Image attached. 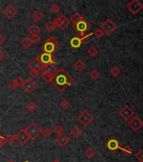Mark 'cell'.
<instances>
[{
	"mask_svg": "<svg viewBox=\"0 0 143 162\" xmlns=\"http://www.w3.org/2000/svg\"><path fill=\"white\" fill-rule=\"evenodd\" d=\"M60 9H61V8H60V6H59L57 4H52L51 7L50 8V10L53 14H57V13H58V12L60 11Z\"/></svg>",
	"mask_w": 143,
	"mask_h": 162,
	"instance_id": "cell-37",
	"label": "cell"
},
{
	"mask_svg": "<svg viewBox=\"0 0 143 162\" xmlns=\"http://www.w3.org/2000/svg\"><path fill=\"white\" fill-rule=\"evenodd\" d=\"M93 35H94V37H96V38H98V39H100V38H102V37H104V31L102 30L99 28V29H97L93 33Z\"/></svg>",
	"mask_w": 143,
	"mask_h": 162,
	"instance_id": "cell-35",
	"label": "cell"
},
{
	"mask_svg": "<svg viewBox=\"0 0 143 162\" xmlns=\"http://www.w3.org/2000/svg\"><path fill=\"white\" fill-rule=\"evenodd\" d=\"M95 155H96V152L91 148H88L85 151V156L88 159H93Z\"/></svg>",
	"mask_w": 143,
	"mask_h": 162,
	"instance_id": "cell-27",
	"label": "cell"
},
{
	"mask_svg": "<svg viewBox=\"0 0 143 162\" xmlns=\"http://www.w3.org/2000/svg\"><path fill=\"white\" fill-rule=\"evenodd\" d=\"M30 38H31L32 42H33V43H35V44L39 43V42H40V41H41V37H39V36H35V37H30Z\"/></svg>",
	"mask_w": 143,
	"mask_h": 162,
	"instance_id": "cell-45",
	"label": "cell"
},
{
	"mask_svg": "<svg viewBox=\"0 0 143 162\" xmlns=\"http://www.w3.org/2000/svg\"><path fill=\"white\" fill-rule=\"evenodd\" d=\"M5 139H6V142H8L9 144H12L14 141L16 140V139H15V135H13V134H9L7 138Z\"/></svg>",
	"mask_w": 143,
	"mask_h": 162,
	"instance_id": "cell-40",
	"label": "cell"
},
{
	"mask_svg": "<svg viewBox=\"0 0 143 162\" xmlns=\"http://www.w3.org/2000/svg\"><path fill=\"white\" fill-rule=\"evenodd\" d=\"M41 71H43L46 74H54L57 71V67L55 66V64H48V65L43 66Z\"/></svg>",
	"mask_w": 143,
	"mask_h": 162,
	"instance_id": "cell-17",
	"label": "cell"
},
{
	"mask_svg": "<svg viewBox=\"0 0 143 162\" xmlns=\"http://www.w3.org/2000/svg\"><path fill=\"white\" fill-rule=\"evenodd\" d=\"M69 141H70V139L65 133L59 134L57 137V139H56V142L61 147H65L68 144Z\"/></svg>",
	"mask_w": 143,
	"mask_h": 162,
	"instance_id": "cell-16",
	"label": "cell"
},
{
	"mask_svg": "<svg viewBox=\"0 0 143 162\" xmlns=\"http://www.w3.org/2000/svg\"><path fill=\"white\" fill-rule=\"evenodd\" d=\"M5 143H6V139L0 135V149L5 144Z\"/></svg>",
	"mask_w": 143,
	"mask_h": 162,
	"instance_id": "cell-46",
	"label": "cell"
},
{
	"mask_svg": "<svg viewBox=\"0 0 143 162\" xmlns=\"http://www.w3.org/2000/svg\"><path fill=\"white\" fill-rule=\"evenodd\" d=\"M20 44L23 47H25V49H29L32 44H33V42H32V41H31V38L29 37H25L23 38V40H22L21 42H20Z\"/></svg>",
	"mask_w": 143,
	"mask_h": 162,
	"instance_id": "cell-21",
	"label": "cell"
},
{
	"mask_svg": "<svg viewBox=\"0 0 143 162\" xmlns=\"http://www.w3.org/2000/svg\"><path fill=\"white\" fill-rule=\"evenodd\" d=\"M60 106L62 108V109H67L69 106H70V102L67 100V99H64V100H62L61 102H60Z\"/></svg>",
	"mask_w": 143,
	"mask_h": 162,
	"instance_id": "cell-36",
	"label": "cell"
},
{
	"mask_svg": "<svg viewBox=\"0 0 143 162\" xmlns=\"http://www.w3.org/2000/svg\"><path fill=\"white\" fill-rule=\"evenodd\" d=\"M53 132L55 133H57V134H62V133H63L64 132V128L62 127L61 125H59V124H57L54 127V128H53Z\"/></svg>",
	"mask_w": 143,
	"mask_h": 162,
	"instance_id": "cell-32",
	"label": "cell"
},
{
	"mask_svg": "<svg viewBox=\"0 0 143 162\" xmlns=\"http://www.w3.org/2000/svg\"><path fill=\"white\" fill-rule=\"evenodd\" d=\"M92 28V25L86 20L85 19L79 21L75 25H72V29L75 30L78 33H79V37H82L85 36L87 31H88L89 30Z\"/></svg>",
	"mask_w": 143,
	"mask_h": 162,
	"instance_id": "cell-3",
	"label": "cell"
},
{
	"mask_svg": "<svg viewBox=\"0 0 143 162\" xmlns=\"http://www.w3.org/2000/svg\"><path fill=\"white\" fill-rule=\"evenodd\" d=\"M41 133H42L43 135H44L46 138H49L50 135H51V133H52V131L50 130V128H48V127H46L45 129H43Z\"/></svg>",
	"mask_w": 143,
	"mask_h": 162,
	"instance_id": "cell-38",
	"label": "cell"
},
{
	"mask_svg": "<svg viewBox=\"0 0 143 162\" xmlns=\"http://www.w3.org/2000/svg\"><path fill=\"white\" fill-rule=\"evenodd\" d=\"M136 158L137 161L143 162V149H140L136 154Z\"/></svg>",
	"mask_w": 143,
	"mask_h": 162,
	"instance_id": "cell-39",
	"label": "cell"
},
{
	"mask_svg": "<svg viewBox=\"0 0 143 162\" xmlns=\"http://www.w3.org/2000/svg\"><path fill=\"white\" fill-rule=\"evenodd\" d=\"M87 52H88V54L90 56V57H92V58H94L97 54H98V52H99V51H98V49L95 47V46H91L88 51H87Z\"/></svg>",
	"mask_w": 143,
	"mask_h": 162,
	"instance_id": "cell-28",
	"label": "cell"
},
{
	"mask_svg": "<svg viewBox=\"0 0 143 162\" xmlns=\"http://www.w3.org/2000/svg\"><path fill=\"white\" fill-rule=\"evenodd\" d=\"M15 139L16 140L21 144V145H25L28 143V141L29 140L28 134L26 133V132L25 131V129H21L19 133L15 135Z\"/></svg>",
	"mask_w": 143,
	"mask_h": 162,
	"instance_id": "cell-12",
	"label": "cell"
},
{
	"mask_svg": "<svg viewBox=\"0 0 143 162\" xmlns=\"http://www.w3.org/2000/svg\"><path fill=\"white\" fill-rule=\"evenodd\" d=\"M73 78L68 74L64 68H61L57 69V71L53 75V79L51 80V84L60 91L63 92L66 89L69 87L73 83Z\"/></svg>",
	"mask_w": 143,
	"mask_h": 162,
	"instance_id": "cell-1",
	"label": "cell"
},
{
	"mask_svg": "<svg viewBox=\"0 0 143 162\" xmlns=\"http://www.w3.org/2000/svg\"><path fill=\"white\" fill-rule=\"evenodd\" d=\"M70 45L73 48L75 49H78L80 47V46L82 45V42H81V38L79 37H72L70 41Z\"/></svg>",
	"mask_w": 143,
	"mask_h": 162,
	"instance_id": "cell-19",
	"label": "cell"
},
{
	"mask_svg": "<svg viewBox=\"0 0 143 162\" xmlns=\"http://www.w3.org/2000/svg\"><path fill=\"white\" fill-rule=\"evenodd\" d=\"M121 69H120L118 67H116V66L113 67V68L110 69V74H112L114 77H117L119 74H121Z\"/></svg>",
	"mask_w": 143,
	"mask_h": 162,
	"instance_id": "cell-33",
	"label": "cell"
},
{
	"mask_svg": "<svg viewBox=\"0 0 143 162\" xmlns=\"http://www.w3.org/2000/svg\"><path fill=\"white\" fill-rule=\"evenodd\" d=\"M126 7L133 15H137L142 9L143 4L138 0H131L129 2Z\"/></svg>",
	"mask_w": 143,
	"mask_h": 162,
	"instance_id": "cell-9",
	"label": "cell"
},
{
	"mask_svg": "<svg viewBox=\"0 0 143 162\" xmlns=\"http://www.w3.org/2000/svg\"><path fill=\"white\" fill-rule=\"evenodd\" d=\"M62 22H61V25H60L59 28L62 30H64L70 25V20L67 19L64 15H62Z\"/></svg>",
	"mask_w": 143,
	"mask_h": 162,
	"instance_id": "cell-23",
	"label": "cell"
},
{
	"mask_svg": "<svg viewBox=\"0 0 143 162\" xmlns=\"http://www.w3.org/2000/svg\"><path fill=\"white\" fill-rule=\"evenodd\" d=\"M73 67L75 68V69L78 71V72H82L85 69L86 64L82 61V60H78L74 64H73Z\"/></svg>",
	"mask_w": 143,
	"mask_h": 162,
	"instance_id": "cell-22",
	"label": "cell"
},
{
	"mask_svg": "<svg viewBox=\"0 0 143 162\" xmlns=\"http://www.w3.org/2000/svg\"><path fill=\"white\" fill-rule=\"evenodd\" d=\"M89 76H90V78L92 79V80H98L99 78H100V74L99 71H97V70H93L91 73H90V74H89Z\"/></svg>",
	"mask_w": 143,
	"mask_h": 162,
	"instance_id": "cell-34",
	"label": "cell"
},
{
	"mask_svg": "<svg viewBox=\"0 0 143 162\" xmlns=\"http://www.w3.org/2000/svg\"><path fill=\"white\" fill-rule=\"evenodd\" d=\"M119 114L121 115L122 118H124L125 120H130V118H132V116L134 115V111L130 108V106L128 105H125V106H123L121 110L120 111Z\"/></svg>",
	"mask_w": 143,
	"mask_h": 162,
	"instance_id": "cell-11",
	"label": "cell"
},
{
	"mask_svg": "<svg viewBox=\"0 0 143 162\" xmlns=\"http://www.w3.org/2000/svg\"><path fill=\"white\" fill-rule=\"evenodd\" d=\"M121 149L122 153L125 155H126V156H128V155H130L132 153V149H130V147L129 145H125V147H121Z\"/></svg>",
	"mask_w": 143,
	"mask_h": 162,
	"instance_id": "cell-29",
	"label": "cell"
},
{
	"mask_svg": "<svg viewBox=\"0 0 143 162\" xmlns=\"http://www.w3.org/2000/svg\"><path fill=\"white\" fill-rule=\"evenodd\" d=\"M104 146H105L108 150H109L111 153H115L119 149H121V143L116 139L115 137H111V138L104 144Z\"/></svg>",
	"mask_w": 143,
	"mask_h": 162,
	"instance_id": "cell-7",
	"label": "cell"
},
{
	"mask_svg": "<svg viewBox=\"0 0 143 162\" xmlns=\"http://www.w3.org/2000/svg\"><path fill=\"white\" fill-rule=\"evenodd\" d=\"M15 82H16V84L18 85V86H23V85H24V83H25V80H24V79L22 78V77H18L16 80H15Z\"/></svg>",
	"mask_w": 143,
	"mask_h": 162,
	"instance_id": "cell-44",
	"label": "cell"
},
{
	"mask_svg": "<svg viewBox=\"0 0 143 162\" xmlns=\"http://www.w3.org/2000/svg\"><path fill=\"white\" fill-rule=\"evenodd\" d=\"M28 67L30 68V70H36V71H41L42 69V63H41L40 59L38 57H36V58L33 59L29 63Z\"/></svg>",
	"mask_w": 143,
	"mask_h": 162,
	"instance_id": "cell-14",
	"label": "cell"
},
{
	"mask_svg": "<svg viewBox=\"0 0 143 162\" xmlns=\"http://www.w3.org/2000/svg\"><path fill=\"white\" fill-rule=\"evenodd\" d=\"M128 126L130 127V128L134 131V132H137L143 126V122L138 118V117H133L132 119H130L128 122Z\"/></svg>",
	"mask_w": 143,
	"mask_h": 162,
	"instance_id": "cell-10",
	"label": "cell"
},
{
	"mask_svg": "<svg viewBox=\"0 0 143 162\" xmlns=\"http://www.w3.org/2000/svg\"><path fill=\"white\" fill-rule=\"evenodd\" d=\"M22 87L24 88V89H25L28 94H29V93H31V92L36 88V85L34 81H32V80L27 79L26 80H25V83H24V85H23Z\"/></svg>",
	"mask_w": 143,
	"mask_h": 162,
	"instance_id": "cell-15",
	"label": "cell"
},
{
	"mask_svg": "<svg viewBox=\"0 0 143 162\" xmlns=\"http://www.w3.org/2000/svg\"><path fill=\"white\" fill-rule=\"evenodd\" d=\"M38 58L40 59L41 63H42L43 66L48 65V64H55V57L53 54L46 53V52H41Z\"/></svg>",
	"mask_w": 143,
	"mask_h": 162,
	"instance_id": "cell-8",
	"label": "cell"
},
{
	"mask_svg": "<svg viewBox=\"0 0 143 162\" xmlns=\"http://www.w3.org/2000/svg\"><path fill=\"white\" fill-rule=\"evenodd\" d=\"M41 28L36 25V24H33L28 30V32L32 36V37H35V36H39V34L41 33Z\"/></svg>",
	"mask_w": 143,
	"mask_h": 162,
	"instance_id": "cell-18",
	"label": "cell"
},
{
	"mask_svg": "<svg viewBox=\"0 0 143 162\" xmlns=\"http://www.w3.org/2000/svg\"><path fill=\"white\" fill-rule=\"evenodd\" d=\"M8 86H9V88L11 89H13V90L16 89L19 87V86H18V85H17V84H16V82H15V80L10 81V82H9V84H8Z\"/></svg>",
	"mask_w": 143,
	"mask_h": 162,
	"instance_id": "cell-43",
	"label": "cell"
},
{
	"mask_svg": "<svg viewBox=\"0 0 143 162\" xmlns=\"http://www.w3.org/2000/svg\"><path fill=\"white\" fill-rule=\"evenodd\" d=\"M26 110L28 111L29 112H30V113H33V112H35L37 110V106L33 101H30L29 103L26 105Z\"/></svg>",
	"mask_w": 143,
	"mask_h": 162,
	"instance_id": "cell-26",
	"label": "cell"
},
{
	"mask_svg": "<svg viewBox=\"0 0 143 162\" xmlns=\"http://www.w3.org/2000/svg\"><path fill=\"white\" fill-rule=\"evenodd\" d=\"M82 133H83L82 128H80V127H79V126H75L71 129V134L74 138H79V136L82 134Z\"/></svg>",
	"mask_w": 143,
	"mask_h": 162,
	"instance_id": "cell-24",
	"label": "cell"
},
{
	"mask_svg": "<svg viewBox=\"0 0 143 162\" xmlns=\"http://www.w3.org/2000/svg\"><path fill=\"white\" fill-rule=\"evenodd\" d=\"M25 131L28 134L29 139L31 140L36 139L42 132L41 128L37 125V123L35 122H32L26 128H25Z\"/></svg>",
	"mask_w": 143,
	"mask_h": 162,
	"instance_id": "cell-4",
	"label": "cell"
},
{
	"mask_svg": "<svg viewBox=\"0 0 143 162\" xmlns=\"http://www.w3.org/2000/svg\"><path fill=\"white\" fill-rule=\"evenodd\" d=\"M100 29L104 31V34L109 36L114 32L115 30L117 29V25L110 19H107L104 22L100 25Z\"/></svg>",
	"mask_w": 143,
	"mask_h": 162,
	"instance_id": "cell-5",
	"label": "cell"
},
{
	"mask_svg": "<svg viewBox=\"0 0 143 162\" xmlns=\"http://www.w3.org/2000/svg\"><path fill=\"white\" fill-rule=\"evenodd\" d=\"M40 71H36V70H30L29 71V75L33 78V79H36L40 76Z\"/></svg>",
	"mask_w": 143,
	"mask_h": 162,
	"instance_id": "cell-42",
	"label": "cell"
},
{
	"mask_svg": "<svg viewBox=\"0 0 143 162\" xmlns=\"http://www.w3.org/2000/svg\"><path fill=\"white\" fill-rule=\"evenodd\" d=\"M52 162H61V161H60L59 160H57V159H55V160H54Z\"/></svg>",
	"mask_w": 143,
	"mask_h": 162,
	"instance_id": "cell-49",
	"label": "cell"
},
{
	"mask_svg": "<svg viewBox=\"0 0 143 162\" xmlns=\"http://www.w3.org/2000/svg\"><path fill=\"white\" fill-rule=\"evenodd\" d=\"M5 57V52H4L1 48H0V61L3 60V58Z\"/></svg>",
	"mask_w": 143,
	"mask_h": 162,
	"instance_id": "cell-47",
	"label": "cell"
},
{
	"mask_svg": "<svg viewBox=\"0 0 143 162\" xmlns=\"http://www.w3.org/2000/svg\"><path fill=\"white\" fill-rule=\"evenodd\" d=\"M4 40H5V39H4V37H3V36H2V35L0 34V45L2 44V43H4Z\"/></svg>",
	"mask_w": 143,
	"mask_h": 162,
	"instance_id": "cell-48",
	"label": "cell"
},
{
	"mask_svg": "<svg viewBox=\"0 0 143 162\" xmlns=\"http://www.w3.org/2000/svg\"><path fill=\"white\" fill-rule=\"evenodd\" d=\"M93 35V33H91V34H86L85 36H83V37H80L81 38V42H82V45L83 44H84V43H86L88 41V39L90 38V37Z\"/></svg>",
	"mask_w": 143,
	"mask_h": 162,
	"instance_id": "cell-41",
	"label": "cell"
},
{
	"mask_svg": "<svg viewBox=\"0 0 143 162\" xmlns=\"http://www.w3.org/2000/svg\"><path fill=\"white\" fill-rule=\"evenodd\" d=\"M53 75H54V74H46V73H44V74L41 75V77H42L43 80L46 81V83H50L51 80H52V79H53Z\"/></svg>",
	"mask_w": 143,
	"mask_h": 162,
	"instance_id": "cell-31",
	"label": "cell"
},
{
	"mask_svg": "<svg viewBox=\"0 0 143 162\" xmlns=\"http://www.w3.org/2000/svg\"><path fill=\"white\" fill-rule=\"evenodd\" d=\"M45 27H46V29L48 31L52 32L55 30V28H56V25H55V24H54L53 21H49V22H47L46 24Z\"/></svg>",
	"mask_w": 143,
	"mask_h": 162,
	"instance_id": "cell-30",
	"label": "cell"
},
{
	"mask_svg": "<svg viewBox=\"0 0 143 162\" xmlns=\"http://www.w3.org/2000/svg\"><path fill=\"white\" fill-rule=\"evenodd\" d=\"M83 20H84V18L80 15L79 13L75 12L70 18V22H72V25H75V24H77V23Z\"/></svg>",
	"mask_w": 143,
	"mask_h": 162,
	"instance_id": "cell-20",
	"label": "cell"
},
{
	"mask_svg": "<svg viewBox=\"0 0 143 162\" xmlns=\"http://www.w3.org/2000/svg\"><path fill=\"white\" fill-rule=\"evenodd\" d=\"M43 17H44L43 14L41 11H39V10H36V11H35V12L31 15V18H32L33 20H35L36 22H39L40 20H41V19H43Z\"/></svg>",
	"mask_w": 143,
	"mask_h": 162,
	"instance_id": "cell-25",
	"label": "cell"
},
{
	"mask_svg": "<svg viewBox=\"0 0 143 162\" xmlns=\"http://www.w3.org/2000/svg\"><path fill=\"white\" fill-rule=\"evenodd\" d=\"M93 120V117L87 110H84L82 113H80V115L78 116V121L84 127H87L88 124H90Z\"/></svg>",
	"mask_w": 143,
	"mask_h": 162,
	"instance_id": "cell-6",
	"label": "cell"
},
{
	"mask_svg": "<svg viewBox=\"0 0 143 162\" xmlns=\"http://www.w3.org/2000/svg\"><path fill=\"white\" fill-rule=\"evenodd\" d=\"M3 14L4 15V16H5L6 18L11 20V19L14 18V15L17 14V9H16L12 4H8L7 6L4 8Z\"/></svg>",
	"mask_w": 143,
	"mask_h": 162,
	"instance_id": "cell-13",
	"label": "cell"
},
{
	"mask_svg": "<svg viewBox=\"0 0 143 162\" xmlns=\"http://www.w3.org/2000/svg\"><path fill=\"white\" fill-rule=\"evenodd\" d=\"M8 162H15V161H13V160H10V161H8ZM25 162H29V161H25Z\"/></svg>",
	"mask_w": 143,
	"mask_h": 162,
	"instance_id": "cell-50",
	"label": "cell"
},
{
	"mask_svg": "<svg viewBox=\"0 0 143 162\" xmlns=\"http://www.w3.org/2000/svg\"><path fill=\"white\" fill-rule=\"evenodd\" d=\"M41 50L42 52L50 53L57 52L58 50V42L55 37H50L41 46Z\"/></svg>",
	"mask_w": 143,
	"mask_h": 162,
	"instance_id": "cell-2",
	"label": "cell"
}]
</instances>
